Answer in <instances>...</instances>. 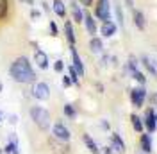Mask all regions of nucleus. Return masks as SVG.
<instances>
[{"label": "nucleus", "instance_id": "nucleus-14", "mask_svg": "<svg viewBox=\"0 0 157 154\" xmlns=\"http://www.w3.org/2000/svg\"><path fill=\"white\" fill-rule=\"evenodd\" d=\"M139 145H141V152L143 154H152L154 151V145H152V135L150 133H141L139 136Z\"/></svg>", "mask_w": 157, "mask_h": 154}, {"label": "nucleus", "instance_id": "nucleus-12", "mask_svg": "<svg viewBox=\"0 0 157 154\" xmlns=\"http://www.w3.org/2000/svg\"><path fill=\"white\" fill-rule=\"evenodd\" d=\"M34 63L38 65L39 70H47L50 67V59L47 56V52L45 50H41V48H36L34 50Z\"/></svg>", "mask_w": 157, "mask_h": 154}, {"label": "nucleus", "instance_id": "nucleus-29", "mask_svg": "<svg viewBox=\"0 0 157 154\" xmlns=\"http://www.w3.org/2000/svg\"><path fill=\"white\" fill-rule=\"evenodd\" d=\"M68 75H70V79H71V83H73L75 86H78V81H80V75L77 74V70L73 68V65H68Z\"/></svg>", "mask_w": 157, "mask_h": 154}, {"label": "nucleus", "instance_id": "nucleus-31", "mask_svg": "<svg viewBox=\"0 0 157 154\" xmlns=\"http://www.w3.org/2000/svg\"><path fill=\"white\" fill-rule=\"evenodd\" d=\"M64 61L63 59H57V61H54V72H57V74H61L63 70H64Z\"/></svg>", "mask_w": 157, "mask_h": 154}, {"label": "nucleus", "instance_id": "nucleus-9", "mask_svg": "<svg viewBox=\"0 0 157 154\" xmlns=\"http://www.w3.org/2000/svg\"><path fill=\"white\" fill-rule=\"evenodd\" d=\"M98 32L102 34V38H113L118 32V23L113 22V20H107V22H102L100 27H98Z\"/></svg>", "mask_w": 157, "mask_h": 154}, {"label": "nucleus", "instance_id": "nucleus-30", "mask_svg": "<svg viewBox=\"0 0 157 154\" xmlns=\"http://www.w3.org/2000/svg\"><path fill=\"white\" fill-rule=\"evenodd\" d=\"M48 29H50V36H54V38L59 36V27H57V23H56V20H50L48 22Z\"/></svg>", "mask_w": 157, "mask_h": 154}, {"label": "nucleus", "instance_id": "nucleus-28", "mask_svg": "<svg viewBox=\"0 0 157 154\" xmlns=\"http://www.w3.org/2000/svg\"><path fill=\"white\" fill-rule=\"evenodd\" d=\"M9 14V0H0V20H6Z\"/></svg>", "mask_w": 157, "mask_h": 154}, {"label": "nucleus", "instance_id": "nucleus-8", "mask_svg": "<svg viewBox=\"0 0 157 154\" xmlns=\"http://www.w3.org/2000/svg\"><path fill=\"white\" fill-rule=\"evenodd\" d=\"M70 54H71V65L77 70V74L80 77H84L86 74V68H84V63H82V58L78 56V50L75 48V45H70Z\"/></svg>", "mask_w": 157, "mask_h": 154}, {"label": "nucleus", "instance_id": "nucleus-20", "mask_svg": "<svg viewBox=\"0 0 157 154\" xmlns=\"http://www.w3.org/2000/svg\"><path fill=\"white\" fill-rule=\"evenodd\" d=\"M132 20H134V25L137 27V30H145L147 29V22H145V14L139 9L132 11Z\"/></svg>", "mask_w": 157, "mask_h": 154}, {"label": "nucleus", "instance_id": "nucleus-27", "mask_svg": "<svg viewBox=\"0 0 157 154\" xmlns=\"http://www.w3.org/2000/svg\"><path fill=\"white\" fill-rule=\"evenodd\" d=\"M132 79L136 81L139 86H147V74H145V72H141V70H136V72L132 74Z\"/></svg>", "mask_w": 157, "mask_h": 154}, {"label": "nucleus", "instance_id": "nucleus-39", "mask_svg": "<svg viewBox=\"0 0 157 154\" xmlns=\"http://www.w3.org/2000/svg\"><path fill=\"white\" fill-rule=\"evenodd\" d=\"M41 6H43V9L47 11V13H50V11H52V6H48V4H47V2H45V0H43V2H41Z\"/></svg>", "mask_w": 157, "mask_h": 154}, {"label": "nucleus", "instance_id": "nucleus-15", "mask_svg": "<svg viewBox=\"0 0 157 154\" xmlns=\"http://www.w3.org/2000/svg\"><path fill=\"white\" fill-rule=\"evenodd\" d=\"M111 147H113V151L118 152V154H125V151H127L123 138L118 135V133H113V135H111Z\"/></svg>", "mask_w": 157, "mask_h": 154}, {"label": "nucleus", "instance_id": "nucleus-25", "mask_svg": "<svg viewBox=\"0 0 157 154\" xmlns=\"http://www.w3.org/2000/svg\"><path fill=\"white\" fill-rule=\"evenodd\" d=\"M114 14H116V23H118V27H125V16H123V9H121V6L120 4H114Z\"/></svg>", "mask_w": 157, "mask_h": 154}, {"label": "nucleus", "instance_id": "nucleus-33", "mask_svg": "<svg viewBox=\"0 0 157 154\" xmlns=\"http://www.w3.org/2000/svg\"><path fill=\"white\" fill-rule=\"evenodd\" d=\"M80 6H84V7H91V6H95V0H77Z\"/></svg>", "mask_w": 157, "mask_h": 154}, {"label": "nucleus", "instance_id": "nucleus-47", "mask_svg": "<svg viewBox=\"0 0 157 154\" xmlns=\"http://www.w3.org/2000/svg\"><path fill=\"white\" fill-rule=\"evenodd\" d=\"M139 154H143V152H139Z\"/></svg>", "mask_w": 157, "mask_h": 154}, {"label": "nucleus", "instance_id": "nucleus-45", "mask_svg": "<svg viewBox=\"0 0 157 154\" xmlns=\"http://www.w3.org/2000/svg\"><path fill=\"white\" fill-rule=\"evenodd\" d=\"M2 88H4V84H2V83H0V93H2Z\"/></svg>", "mask_w": 157, "mask_h": 154}, {"label": "nucleus", "instance_id": "nucleus-46", "mask_svg": "<svg viewBox=\"0 0 157 154\" xmlns=\"http://www.w3.org/2000/svg\"><path fill=\"white\" fill-rule=\"evenodd\" d=\"M0 122H2V113H0Z\"/></svg>", "mask_w": 157, "mask_h": 154}, {"label": "nucleus", "instance_id": "nucleus-38", "mask_svg": "<svg viewBox=\"0 0 157 154\" xmlns=\"http://www.w3.org/2000/svg\"><path fill=\"white\" fill-rule=\"evenodd\" d=\"M100 127H102L104 131H109V122L107 120H102V122H100Z\"/></svg>", "mask_w": 157, "mask_h": 154}, {"label": "nucleus", "instance_id": "nucleus-22", "mask_svg": "<svg viewBox=\"0 0 157 154\" xmlns=\"http://www.w3.org/2000/svg\"><path fill=\"white\" fill-rule=\"evenodd\" d=\"M130 124H132V129H134L136 133H145L143 118L137 115V113H130Z\"/></svg>", "mask_w": 157, "mask_h": 154}, {"label": "nucleus", "instance_id": "nucleus-5", "mask_svg": "<svg viewBox=\"0 0 157 154\" xmlns=\"http://www.w3.org/2000/svg\"><path fill=\"white\" fill-rule=\"evenodd\" d=\"M30 95L34 97L39 102H45L50 99V86L45 81H36L32 83V90H30Z\"/></svg>", "mask_w": 157, "mask_h": 154}, {"label": "nucleus", "instance_id": "nucleus-35", "mask_svg": "<svg viewBox=\"0 0 157 154\" xmlns=\"http://www.w3.org/2000/svg\"><path fill=\"white\" fill-rule=\"evenodd\" d=\"M148 99H150V104H152V107H157V91H154V93L148 97Z\"/></svg>", "mask_w": 157, "mask_h": 154}, {"label": "nucleus", "instance_id": "nucleus-34", "mask_svg": "<svg viewBox=\"0 0 157 154\" xmlns=\"http://www.w3.org/2000/svg\"><path fill=\"white\" fill-rule=\"evenodd\" d=\"M63 86H64V88L73 86V83H71V79H70V75H64V77H63Z\"/></svg>", "mask_w": 157, "mask_h": 154}, {"label": "nucleus", "instance_id": "nucleus-41", "mask_svg": "<svg viewBox=\"0 0 157 154\" xmlns=\"http://www.w3.org/2000/svg\"><path fill=\"white\" fill-rule=\"evenodd\" d=\"M95 86H97L98 93H104V84H100V83H97V84H95Z\"/></svg>", "mask_w": 157, "mask_h": 154}, {"label": "nucleus", "instance_id": "nucleus-40", "mask_svg": "<svg viewBox=\"0 0 157 154\" xmlns=\"http://www.w3.org/2000/svg\"><path fill=\"white\" fill-rule=\"evenodd\" d=\"M9 122L11 124H18V115H9Z\"/></svg>", "mask_w": 157, "mask_h": 154}, {"label": "nucleus", "instance_id": "nucleus-19", "mask_svg": "<svg viewBox=\"0 0 157 154\" xmlns=\"http://www.w3.org/2000/svg\"><path fill=\"white\" fill-rule=\"evenodd\" d=\"M64 38L68 41V45H75V43H77V36H75L71 20H66V22H64Z\"/></svg>", "mask_w": 157, "mask_h": 154}, {"label": "nucleus", "instance_id": "nucleus-43", "mask_svg": "<svg viewBox=\"0 0 157 154\" xmlns=\"http://www.w3.org/2000/svg\"><path fill=\"white\" fill-rule=\"evenodd\" d=\"M125 4H127V7L134 9V0H125Z\"/></svg>", "mask_w": 157, "mask_h": 154}, {"label": "nucleus", "instance_id": "nucleus-2", "mask_svg": "<svg viewBox=\"0 0 157 154\" xmlns=\"http://www.w3.org/2000/svg\"><path fill=\"white\" fill-rule=\"evenodd\" d=\"M29 115L39 131H48L52 127V116H50L48 109H45L43 106H32L29 109Z\"/></svg>", "mask_w": 157, "mask_h": 154}, {"label": "nucleus", "instance_id": "nucleus-26", "mask_svg": "<svg viewBox=\"0 0 157 154\" xmlns=\"http://www.w3.org/2000/svg\"><path fill=\"white\" fill-rule=\"evenodd\" d=\"M63 113H64V116H66V118H70V120H73V118L77 116V109H75V106H73V104H70V102H66V104L63 106Z\"/></svg>", "mask_w": 157, "mask_h": 154}, {"label": "nucleus", "instance_id": "nucleus-36", "mask_svg": "<svg viewBox=\"0 0 157 154\" xmlns=\"http://www.w3.org/2000/svg\"><path fill=\"white\" fill-rule=\"evenodd\" d=\"M39 16H41V11H38V9H32V11H30V18L38 20Z\"/></svg>", "mask_w": 157, "mask_h": 154}, {"label": "nucleus", "instance_id": "nucleus-23", "mask_svg": "<svg viewBox=\"0 0 157 154\" xmlns=\"http://www.w3.org/2000/svg\"><path fill=\"white\" fill-rule=\"evenodd\" d=\"M52 11L57 14L59 18H64L66 16V6L63 0H52Z\"/></svg>", "mask_w": 157, "mask_h": 154}, {"label": "nucleus", "instance_id": "nucleus-3", "mask_svg": "<svg viewBox=\"0 0 157 154\" xmlns=\"http://www.w3.org/2000/svg\"><path fill=\"white\" fill-rule=\"evenodd\" d=\"M93 16L100 22H107V20H113V14H111V0H97V4L93 6Z\"/></svg>", "mask_w": 157, "mask_h": 154}, {"label": "nucleus", "instance_id": "nucleus-1", "mask_svg": "<svg viewBox=\"0 0 157 154\" xmlns=\"http://www.w3.org/2000/svg\"><path fill=\"white\" fill-rule=\"evenodd\" d=\"M9 75L14 83L18 84H30V83H36V72L30 65L29 58L25 56H20L16 58L9 67Z\"/></svg>", "mask_w": 157, "mask_h": 154}, {"label": "nucleus", "instance_id": "nucleus-10", "mask_svg": "<svg viewBox=\"0 0 157 154\" xmlns=\"http://www.w3.org/2000/svg\"><path fill=\"white\" fill-rule=\"evenodd\" d=\"M84 27H86V32L89 36H97L98 32V23H97V18L89 13V11H84Z\"/></svg>", "mask_w": 157, "mask_h": 154}, {"label": "nucleus", "instance_id": "nucleus-6", "mask_svg": "<svg viewBox=\"0 0 157 154\" xmlns=\"http://www.w3.org/2000/svg\"><path fill=\"white\" fill-rule=\"evenodd\" d=\"M143 118V125H145V131L154 135L157 131V113H155V107H147L145 109V115L141 116Z\"/></svg>", "mask_w": 157, "mask_h": 154}, {"label": "nucleus", "instance_id": "nucleus-21", "mask_svg": "<svg viewBox=\"0 0 157 154\" xmlns=\"http://www.w3.org/2000/svg\"><path fill=\"white\" fill-rule=\"evenodd\" d=\"M139 63L145 67V70H147L148 74L152 77H155L157 79V68H155V65H154V61L148 58V56H141V59H139Z\"/></svg>", "mask_w": 157, "mask_h": 154}, {"label": "nucleus", "instance_id": "nucleus-42", "mask_svg": "<svg viewBox=\"0 0 157 154\" xmlns=\"http://www.w3.org/2000/svg\"><path fill=\"white\" fill-rule=\"evenodd\" d=\"M111 65H113V67H118V65H120V63H118V58L113 56V58H111Z\"/></svg>", "mask_w": 157, "mask_h": 154}, {"label": "nucleus", "instance_id": "nucleus-37", "mask_svg": "<svg viewBox=\"0 0 157 154\" xmlns=\"http://www.w3.org/2000/svg\"><path fill=\"white\" fill-rule=\"evenodd\" d=\"M102 152L104 154H114V151H113L111 145H105V147H102Z\"/></svg>", "mask_w": 157, "mask_h": 154}, {"label": "nucleus", "instance_id": "nucleus-7", "mask_svg": "<svg viewBox=\"0 0 157 154\" xmlns=\"http://www.w3.org/2000/svg\"><path fill=\"white\" fill-rule=\"evenodd\" d=\"M50 129H52V136H54L56 140H59V142H70L71 133H70V129L63 124V122H56Z\"/></svg>", "mask_w": 157, "mask_h": 154}, {"label": "nucleus", "instance_id": "nucleus-16", "mask_svg": "<svg viewBox=\"0 0 157 154\" xmlns=\"http://www.w3.org/2000/svg\"><path fill=\"white\" fill-rule=\"evenodd\" d=\"M104 38L102 36H91L89 39V52L91 54H104Z\"/></svg>", "mask_w": 157, "mask_h": 154}, {"label": "nucleus", "instance_id": "nucleus-18", "mask_svg": "<svg viewBox=\"0 0 157 154\" xmlns=\"http://www.w3.org/2000/svg\"><path fill=\"white\" fill-rule=\"evenodd\" d=\"M82 142H84V145H86V149H88L91 154H102V151H100V147L97 145V142L91 138V135H88V133H82Z\"/></svg>", "mask_w": 157, "mask_h": 154}, {"label": "nucleus", "instance_id": "nucleus-17", "mask_svg": "<svg viewBox=\"0 0 157 154\" xmlns=\"http://www.w3.org/2000/svg\"><path fill=\"white\" fill-rule=\"evenodd\" d=\"M4 154H20V145H18V138L16 133H11L7 144L4 147Z\"/></svg>", "mask_w": 157, "mask_h": 154}, {"label": "nucleus", "instance_id": "nucleus-13", "mask_svg": "<svg viewBox=\"0 0 157 154\" xmlns=\"http://www.w3.org/2000/svg\"><path fill=\"white\" fill-rule=\"evenodd\" d=\"M70 11H71V20L75 23H82L84 22V9H82V6L78 4L77 0L70 2Z\"/></svg>", "mask_w": 157, "mask_h": 154}, {"label": "nucleus", "instance_id": "nucleus-4", "mask_svg": "<svg viewBox=\"0 0 157 154\" xmlns=\"http://www.w3.org/2000/svg\"><path fill=\"white\" fill-rule=\"evenodd\" d=\"M128 97H130V102L132 106L141 109L145 106V100L148 99L147 93V86H134V88H128Z\"/></svg>", "mask_w": 157, "mask_h": 154}, {"label": "nucleus", "instance_id": "nucleus-11", "mask_svg": "<svg viewBox=\"0 0 157 154\" xmlns=\"http://www.w3.org/2000/svg\"><path fill=\"white\" fill-rule=\"evenodd\" d=\"M48 145L52 147V151L57 152V154H70L71 152V147H70L68 142H59V140H56L54 136L48 138Z\"/></svg>", "mask_w": 157, "mask_h": 154}, {"label": "nucleus", "instance_id": "nucleus-24", "mask_svg": "<svg viewBox=\"0 0 157 154\" xmlns=\"http://www.w3.org/2000/svg\"><path fill=\"white\" fill-rule=\"evenodd\" d=\"M137 67H139V59H137L136 56H128L127 63H125V72L132 75V74H134L136 70H139Z\"/></svg>", "mask_w": 157, "mask_h": 154}, {"label": "nucleus", "instance_id": "nucleus-32", "mask_svg": "<svg viewBox=\"0 0 157 154\" xmlns=\"http://www.w3.org/2000/svg\"><path fill=\"white\" fill-rule=\"evenodd\" d=\"M109 61H111V58H109L107 54H104V56L100 58V67H102V68H105V67L109 65Z\"/></svg>", "mask_w": 157, "mask_h": 154}, {"label": "nucleus", "instance_id": "nucleus-44", "mask_svg": "<svg viewBox=\"0 0 157 154\" xmlns=\"http://www.w3.org/2000/svg\"><path fill=\"white\" fill-rule=\"evenodd\" d=\"M21 2H25V4H29V6H34L36 0H21Z\"/></svg>", "mask_w": 157, "mask_h": 154}]
</instances>
